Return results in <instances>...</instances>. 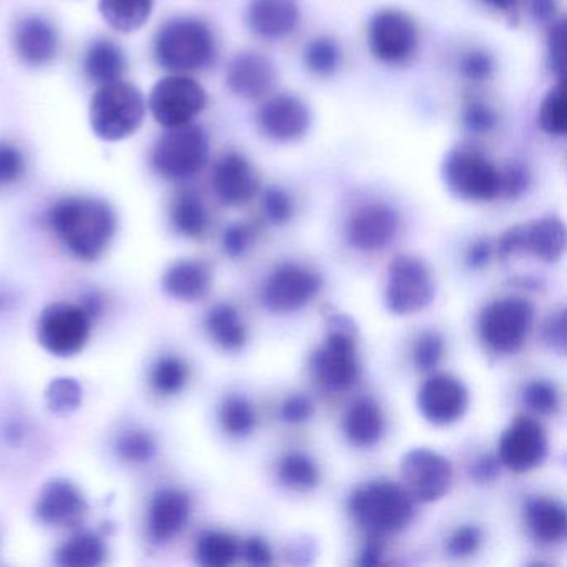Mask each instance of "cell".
I'll return each instance as SVG.
<instances>
[{"mask_svg": "<svg viewBox=\"0 0 567 567\" xmlns=\"http://www.w3.org/2000/svg\"><path fill=\"white\" fill-rule=\"evenodd\" d=\"M49 221L64 247L84 261L101 258L117 230L111 205L91 197L62 198L49 212Z\"/></svg>", "mask_w": 567, "mask_h": 567, "instance_id": "cell-1", "label": "cell"}, {"mask_svg": "<svg viewBox=\"0 0 567 567\" xmlns=\"http://www.w3.org/2000/svg\"><path fill=\"white\" fill-rule=\"evenodd\" d=\"M348 511L371 536L400 533L414 516V501L404 487L391 481H371L357 487Z\"/></svg>", "mask_w": 567, "mask_h": 567, "instance_id": "cell-2", "label": "cell"}, {"mask_svg": "<svg viewBox=\"0 0 567 567\" xmlns=\"http://www.w3.org/2000/svg\"><path fill=\"white\" fill-rule=\"evenodd\" d=\"M217 54L214 32L205 22L181 18L168 22L155 39L158 64L175 74L202 71Z\"/></svg>", "mask_w": 567, "mask_h": 567, "instance_id": "cell-3", "label": "cell"}, {"mask_svg": "<svg viewBox=\"0 0 567 567\" xmlns=\"http://www.w3.org/2000/svg\"><path fill=\"white\" fill-rule=\"evenodd\" d=\"M144 115V97L127 82L101 85L91 102L92 131L105 142L131 137L141 127Z\"/></svg>", "mask_w": 567, "mask_h": 567, "instance_id": "cell-4", "label": "cell"}, {"mask_svg": "<svg viewBox=\"0 0 567 567\" xmlns=\"http://www.w3.org/2000/svg\"><path fill=\"white\" fill-rule=\"evenodd\" d=\"M441 178L461 200L491 202L499 197V168L471 145H456L444 154Z\"/></svg>", "mask_w": 567, "mask_h": 567, "instance_id": "cell-5", "label": "cell"}, {"mask_svg": "<svg viewBox=\"0 0 567 567\" xmlns=\"http://www.w3.org/2000/svg\"><path fill=\"white\" fill-rule=\"evenodd\" d=\"M210 157V142L204 128L187 124L168 128L155 145L152 165L167 181L184 182L197 177Z\"/></svg>", "mask_w": 567, "mask_h": 567, "instance_id": "cell-6", "label": "cell"}, {"mask_svg": "<svg viewBox=\"0 0 567 567\" xmlns=\"http://www.w3.org/2000/svg\"><path fill=\"white\" fill-rule=\"evenodd\" d=\"M311 368L328 390H348L360 377L354 327L348 318H331L330 331L311 357Z\"/></svg>", "mask_w": 567, "mask_h": 567, "instance_id": "cell-7", "label": "cell"}, {"mask_svg": "<svg viewBox=\"0 0 567 567\" xmlns=\"http://www.w3.org/2000/svg\"><path fill=\"white\" fill-rule=\"evenodd\" d=\"M436 287L433 275L421 258L398 255L388 268L384 303L394 315H411L424 310L433 301Z\"/></svg>", "mask_w": 567, "mask_h": 567, "instance_id": "cell-8", "label": "cell"}, {"mask_svg": "<svg viewBox=\"0 0 567 567\" xmlns=\"http://www.w3.org/2000/svg\"><path fill=\"white\" fill-rule=\"evenodd\" d=\"M534 308L524 298L493 301L480 317V337L496 353H516L533 327Z\"/></svg>", "mask_w": 567, "mask_h": 567, "instance_id": "cell-9", "label": "cell"}, {"mask_svg": "<svg viewBox=\"0 0 567 567\" xmlns=\"http://www.w3.org/2000/svg\"><path fill=\"white\" fill-rule=\"evenodd\" d=\"M92 318L82 305H49L38 321V338L45 351L58 358H72L87 347Z\"/></svg>", "mask_w": 567, "mask_h": 567, "instance_id": "cell-10", "label": "cell"}, {"mask_svg": "<svg viewBox=\"0 0 567 567\" xmlns=\"http://www.w3.org/2000/svg\"><path fill=\"white\" fill-rule=\"evenodd\" d=\"M420 44L414 19L401 9L378 11L368 24V45L377 61L400 65L410 61Z\"/></svg>", "mask_w": 567, "mask_h": 567, "instance_id": "cell-11", "label": "cell"}, {"mask_svg": "<svg viewBox=\"0 0 567 567\" xmlns=\"http://www.w3.org/2000/svg\"><path fill=\"white\" fill-rule=\"evenodd\" d=\"M207 105L204 87L184 74L162 79L152 89L151 107L155 121L165 128L192 124Z\"/></svg>", "mask_w": 567, "mask_h": 567, "instance_id": "cell-12", "label": "cell"}, {"mask_svg": "<svg viewBox=\"0 0 567 567\" xmlns=\"http://www.w3.org/2000/svg\"><path fill=\"white\" fill-rule=\"evenodd\" d=\"M401 480L411 499L417 503H434L450 491L453 467L446 457L436 451L417 447L404 454L401 461Z\"/></svg>", "mask_w": 567, "mask_h": 567, "instance_id": "cell-13", "label": "cell"}, {"mask_svg": "<svg viewBox=\"0 0 567 567\" xmlns=\"http://www.w3.org/2000/svg\"><path fill=\"white\" fill-rule=\"evenodd\" d=\"M320 288V275L301 265L285 264L268 278L264 303L274 313H293L310 303Z\"/></svg>", "mask_w": 567, "mask_h": 567, "instance_id": "cell-14", "label": "cell"}, {"mask_svg": "<svg viewBox=\"0 0 567 567\" xmlns=\"http://www.w3.org/2000/svg\"><path fill=\"white\" fill-rule=\"evenodd\" d=\"M547 456L544 427L530 417L519 416L504 431L497 460L514 473H526L543 464Z\"/></svg>", "mask_w": 567, "mask_h": 567, "instance_id": "cell-15", "label": "cell"}, {"mask_svg": "<svg viewBox=\"0 0 567 567\" xmlns=\"http://www.w3.org/2000/svg\"><path fill=\"white\" fill-rule=\"evenodd\" d=\"M257 124L261 134L271 141L295 142L310 128V107L297 95L277 94L258 109Z\"/></svg>", "mask_w": 567, "mask_h": 567, "instance_id": "cell-16", "label": "cell"}, {"mask_svg": "<svg viewBox=\"0 0 567 567\" xmlns=\"http://www.w3.org/2000/svg\"><path fill=\"white\" fill-rule=\"evenodd\" d=\"M470 396L466 386L450 374H434L417 393V408L434 426H450L466 413Z\"/></svg>", "mask_w": 567, "mask_h": 567, "instance_id": "cell-17", "label": "cell"}, {"mask_svg": "<svg viewBox=\"0 0 567 567\" xmlns=\"http://www.w3.org/2000/svg\"><path fill=\"white\" fill-rule=\"evenodd\" d=\"M398 228L400 215L390 205H364L348 221V244L360 251H377L396 237Z\"/></svg>", "mask_w": 567, "mask_h": 567, "instance_id": "cell-18", "label": "cell"}, {"mask_svg": "<svg viewBox=\"0 0 567 567\" xmlns=\"http://www.w3.org/2000/svg\"><path fill=\"white\" fill-rule=\"evenodd\" d=\"M35 513L48 526L74 527L87 516V501L71 481L52 480L42 487Z\"/></svg>", "mask_w": 567, "mask_h": 567, "instance_id": "cell-19", "label": "cell"}, {"mask_svg": "<svg viewBox=\"0 0 567 567\" xmlns=\"http://www.w3.org/2000/svg\"><path fill=\"white\" fill-rule=\"evenodd\" d=\"M190 514L192 499L185 491L177 487L158 489L148 506V536L154 543H168L187 526Z\"/></svg>", "mask_w": 567, "mask_h": 567, "instance_id": "cell-20", "label": "cell"}, {"mask_svg": "<svg viewBox=\"0 0 567 567\" xmlns=\"http://www.w3.org/2000/svg\"><path fill=\"white\" fill-rule=\"evenodd\" d=\"M212 185L221 204L237 207L247 204L257 194V171L244 155L228 152L215 165Z\"/></svg>", "mask_w": 567, "mask_h": 567, "instance_id": "cell-21", "label": "cell"}, {"mask_svg": "<svg viewBox=\"0 0 567 567\" xmlns=\"http://www.w3.org/2000/svg\"><path fill=\"white\" fill-rule=\"evenodd\" d=\"M277 71L274 62L257 51H245L235 55L227 68V87L241 99L264 97L274 87Z\"/></svg>", "mask_w": 567, "mask_h": 567, "instance_id": "cell-22", "label": "cell"}, {"mask_svg": "<svg viewBox=\"0 0 567 567\" xmlns=\"http://www.w3.org/2000/svg\"><path fill=\"white\" fill-rule=\"evenodd\" d=\"M300 22L298 0H250L247 24L254 34L267 41H280L293 34Z\"/></svg>", "mask_w": 567, "mask_h": 567, "instance_id": "cell-23", "label": "cell"}, {"mask_svg": "<svg viewBox=\"0 0 567 567\" xmlns=\"http://www.w3.org/2000/svg\"><path fill=\"white\" fill-rule=\"evenodd\" d=\"M14 45L25 64L41 68L58 58L59 34L51 22L31 16L22 19L16 28Z\"/></svg>", "mask_w": 567, "mask_h": 567, "instance_id": "cell-24", "label": "cell"}, {"mask_svg": "<svg viewBox=\"0 0 567 567\" xmlns=\"http://www.w3.org/2000/svg\"><path fill=\"white\" fill-rule=\"evenodd\" d=\"M212 274L197 260H178L164 275V290L175 300L195 301L210 290Z\"/></svg>", "mask_w": 567, "mask_h": 567, "instance_id": "cell-25", "label": "cell"}, {"mask_svg": "<svg viewBox=\"0 0 567 567\" xmlns=\"http://www.w3.org/2000/svg\"><path fill=\"white\" fill-rule=\"evenodd\" d=\"M526 231V254H533L539 260L553 261L563 257L566 248V227L559 217L547 215L530 224H524Z\"/></svg>", "mask_w": 567, "mask_h": 567, "instance_id": "cell-26", "label": "cell"}, {"mask_svg": "<svg viewBox=\"0 0 567 567\" xmlns=\"http://www.w3.org/2000/svg\"><path fill=\"white\" fill-rule=\"evenodd\" d=\"M530 533L543 544H556L566 537V509L557 501L534 497L526 504Z\"/></svg>", "mask_w": 567, "mask_h": 567, "instance_id": "cell-27", "label": "cell"}, {"mask_svg": "<svg viewBox=\"0 0 567 567\" xmlns=\"http://www.w3.org/2000/svg\"><path fill=\"white\" fill-rule=\"evenodd\" d=\"M344 433L354 446H373L383 437V411L373 400H358L344 417Z\"/></svg>", "mask_w": 567, "mask_h": 567, "instance_id": "cell-28", "label": "cell"}, {"mask_svg": "<svg viewBox=\"0 0 567 567\" xmlns=\"http://www.w3.org/2000/svg\"><path fill=\"white\" fill-rule=\"evenodd\" d=\"M205 327L212 340L224 350L238 351L247 344V328L231 305H215L205 318Z\"/></svg>", "mask_w": 567, "mask_h": 567, "instance_id": "cell-29", "label": "cell"}, {"mask_svg": "<svg viewBox=\"0 0 567 567\" xmlns=\"http://www.w3.org/2000/svg\"><path fill=\"white\" fill-rule=\"evenodd\" d=\"M85 74L91 81L105 85L121 81L125 71V58L117 45L111 41H97L85 54Z\"/></svg>", "mask_w": 567, "mask_h": 567, "instance_id": "cell-30", "label": "cell"}, {"mask_svg": "<svg viewBox=\"0 0 567 567\" xmlns=\"http://www.w3.org/2000/svg\"><path fill=\"white\" fill-rule=\"evenodd\" d=\"M105 557L104 540L95 534L81 533L59 547L55 563L62 567H97L105 563Z\"/></svg>", "mask_w": 567, "mask_h": 567, "instance_id": "cell-31", "label": "cell"}, {"mask_svg": "<svg viewBox=\"0 0 567 567\" xmlns=\"http://www.w3.org/2000/svg\"><path fill=\"white\" fill-rule=\"evenodd\" d=\"M152 0H101L99 11L115 31L132 32L151 19Z\"/></svg>", "mask_w": 567, "mask_h": 567, "instance_id": "cell-32", "label": "cell"}, {"mask_svg": "<svg viewBox=\"0 0 567 567\" xmlns=\"http://www.w3.org/2000/svg\"><path fill=\"white\" fill-rule=\"evenodd\" d=\"M172 224L178 234L188 238H200L208 227V214L204 202L195 194L178 195L172 205Z\"/></svg>", "mask_w": 567, "mask_h": 567, "instance_id": "cell-33", "label": "cell"}, {"mask_svg": "<svg viewBox=\"0 0 567 567\" xmlns=\"http://www.w3.org/2000/svg\"><path fill=\"white\" fill-rule=\"evenodd\" d=\"M197 560L202 566L227 567L238 557V544L231 534L221 530H205L195 547Z\"/></svg>", "mask_w": 567, "mask_h": 567, "instance_id": "cell-34", "label": "cell"}, {"mask_svg": "<svg viewBox=\"0 0 567 567\" xmlns=\"http://www.w3.org/2000/svg\"><path fill=\"white\" fill-rule=\"evenodd\" d=\"M187 363L174 354L158 358L151 370V384L155 393L162 396H174L184 390L188 381Z\"/></svg>", "mask_w": 567, "mask_h": 567, "instance_id": "cell-35", "label": "cell"}, {"mask_svg": "<svg viewBox=\"0 0 567 567\" xmlns=\"http://www.w3.org/2000/svg\"><path fill=\"white\" fill-rule=\"evenodd\" d=\"M537 125L550 137H564L567 134L566 89L563 81L544 95L537 111Z\"/></svg>", "mask_w": 567, "mask_h": 567, "instance_id": "cell-36", "label": "cell"}, {"mask_svg": "<svg viewBox=\"0 0 567 567\" xmlns=\"http://www.w3.org/2000/svg\"><path fill=\"white\" fill-rule=\"evenodd\" d=\"M278 476L285 486L295 491L315 489L320 483V470L310 456L290 453L281 460Z\"/></svg>", "mask_w": 567, "mask_h": 567, "instance_id": "cell-37", "label": "cell"}, {"mask_svg": "<svg viewBox=\"0 0 567 567\" xmlns=\"http://www.w3.org/2000/svg\"><path fill=\"white\" fill-rule=\"evenodd\" d=\"M157 440L154 434L142 427H131L118 434L115 440V453L118 460L127 464H147L157 454Z\"/></svg>", "mask_w": 567, "mask_h": 567, "instance_id": "cell-38", "label": "cell"}, {"mask_svg": "<svg viewBox=\"0 0 567 567\" xmlns=\"http://www.w3.org/2000/svg\"><path fill=\"white\" fill-rule=\"evenodd\" d=\"M303 59L305 65L311 74L318 75V78H331L340 69L343 55H341L340 45L334 39L320 35L307 45Z\"/></svg>", "mask_w": 567, "mask_h": 567, "instance_id": "cell-39", "label": "cell"}, {"mask_svg": "<svg viewBox=\"0 0 567 567\" xmlns=\"http://www.w3.org/2000/svg\"><path fill=\"white\" fill-rule=\"evenodd\" d=\"M220 424L230 436H248L255 427V411L250 401L238 394L225 398L220 406Z\"/></svg>", "mask_w": 567, "mask_h": 567, "instance_id": "cell-40", "label": "cell"}, {"mask_svg": "<svg viewBox=\"0 0 567 567\" xmlns=\"http://www.w3.org/2000/svg\"><path fill=\"white\" fill-rule=\"evenodd\" d=\"M82 401H84V390L75 378H55L45 390V404L59 416L74 413L81 408Z\"/></svg>", "mask_w": 567, "mask_h": 567, "instance_id": "cell-41", "label": "cell"}, {"mask_svg": "<svg viewBox=\"0 0 567 567\" xmlns=\"http://www.w3.org/2000/svg\"><path fill=\"white\" fill-rule=\"evenodd\" d=\"M494 71H496L494 55L484 49H471L461 58V75L473 84H483V82L489 81Z\"/></svg>", "mask_w": 567, "mask_h": 567, "instance_id": "cell-42", "label": "cell"}, {"mask_svg": "<svg viewBox=\"0 0 567 567\" xmlns=\"http://www.w3.org/2000/svg\"><path fill=\"white\" fill-rule=\"evenodd\" d=\"M523 401L529 410L539 414H553L559 408V394H557L556 386L544 380H534L526 384L523 391Z\"/></svg>", "mask_w": 567, "mask_h": 567, "instance_id": "cell-43", "label": "cell"}, {"mask_svg": "<svg viewBox=\"0 0 567 567\" xmlns=\"http://www.w3.org/2000/svg\"><path fill=\"white\" fill-rule=\"evenodd\" d=\"M463 127L473 135H487L496 128L497 118L496 111L486 102L474 101L464 107L461 114Z\"/></svg>", "mask_w": 567, "mask_h": 567, "instance_id": "cell-44", "label": "cell"}, {"mask_svg": "<svg viewBox=\"0 0 567 567\" xmlns=\"http://www.w3.org/2000/svg\"><path fill=\"white\" fill-rule=\"evenodd\" d=\"M444 354V338L437 331H426L417 338L413 350L414 367L431 371L440 364Z\"/></svg>", "mask_w": 567, "mask_h": 567, "instance_id": "cell-45", "label": "cell"}, {"mask_svg": "<svg viewBox=\"0 0 567 567\" xmlns=\"http://www.w3.org/2000/svg\"><path fill=\"white\" fill-rule=\"evenodd\" d=\"M265 217L274 225H285L291 220L295 212L293 198L280 187H268L261 197Z\"/></svg>", "mask_w": 567, "mask_h": 567, "instance_id": "cell-46", "label": "cell"}, {"mask_svg": "<svg viewBox=\"0 0 567 567\" xmlns=\"http://www.w3.org/2000/svg\"><path fill=\"white\" fill-rule=\"evenodd\" d=\"M530 174L526 165L519 162L506 165L499 171V197L517 200L529 190Z\"/></svg>", "mask_w": 567, "mask_h": 567, "instance_id": "cell-47", "label": "cell"}, {"mask_svg": "<svg viewBox=\"0 0 567 567\" xmlns=\"http://www.w3.org/2000/svg\"><path fill=\"white\" fill-rule=\"evenodd\" d=\"M255 240V230L248 224H234L225 230L221 245H224L225 254L228 257H240Z\"/></svg>", "mask_w": 567, "mask_h": 567, "instance_id": "cell-48", "label": "cell"}, {"mask_svg": "<svg viewBox=\"0 0 567 567\" xmlns=\"http://www.w3.org/2000/svg\"><path fill=\"white\" fill-rule=\"evenodd\" d=\"M24 171L25 161L21 151L9 144H0V185L19 181Z\"/></svg>", "mask_w": 567, "mask_h": 567, "instance_id": "cell-49", "label": "cell"}, {"mask_svg": "<svg viewBox=\"0 0 567 567\" xmlns=\"http://www.w3.org/2000/svg\"><path fill=\"white\" fill-rule=\"evenodd\" d=\"M564 41H566V21L554 22L547 35V62H549L550 71L559 75L563 81L564 74Z\"/></svg>", "mask_w": 567, "mask_h": 567, "instance_id": "cell-50", "label": "cell"}, {"mask_svg": "<svg viewBox=\"0 0 567 567\" xmlns=\"http://www.w3.org/2000/svg\"><path fill=\"white\" fill-rule=\"evenodd\" d=\"M483 540V533L477 526H461L460 529L454 530L453 536L450 537L447 543V550L451 556L464 557L471 556L476 553Z\"/></svg>", "mask_w": 567, "mask_h": 567, "instance_id": "cell-51", "label": "cell"}, {"mask_svg": "<svg viewBox=\"0 0 567 567\" xmlns=\"http://www.w3.org/2000/svg\"><path fill=\"white\" fill-rule=\"evenodd\" d=\"M313 403L305 394H293L285 400L284 406H281V417L290 424L305 423L313 416Z\"/></svg>", "mask_w": 567, "mask_h": 567, "instance_id": "cell-52", "label": "cell"}, {"mask_svg": "<svg viewBox=\"0 0 567 567\" xmlns=\"http://www.w3.org/2000/svg\"><path fill=\"white\" fill-rule=\"evenodd\" d=\"M497 250H499L501 258H504V260H509L511 257H516V255L526 254L524 225H516V227H511L509 230L504 231Z\"/></svg>", "mask_w": 567, "mask_h": 567, "instance_id": "cell-53", "label": "cell"}, {"mask_svg": "<svg viewBox=\"0 0 567 567\" xmlns=\"http://www.w3.org/2000/svg\"><path fill=\"white\" fill-rule=\"evenodd\" d=\"M566 311L563 310L554 315L544 328V340L550 348L560 351V353L566 350Z\"/></svg>", "mask_w": 567, "mask_h": 567, "instance_id": "cell-54", "label": "cell"}, {"mask_svg": "<svg viewBox=\"0 0 567 567\" xmlns=\"http://www.w3.org/2000/svg\"><path fill=\"white\" fill-rule=\"evenodd\" d=\"M499 460L489 456V454H484V456L477 457L471 466V477L480 484L491 483L499 476Z\"/></svg>", "mask_w": 567, "mask_h": 567, "instance_id": "cell-55", "label": "cell"}, {"mask_svg": "<svg viewBox=\"0 0 567 567\" xmlns=\"http://www.w3.org/2000/svg\"><path fill=\"white\" fill-rule=\"evenodd\" d=\"M245 559L254 566H270L271 564V550L265 539L261 537L254 536L245 544Z\"/></svg>", "mask_w": 567, "mask_h": 567, "instance_id": "cell-56", "label": "cell"}, {"mask_svg": "<svg viewBox=\"0 0 567 567\" xmlns=\"http://www.w3.org/2000/svg\"><path fill=\"white\" fill-rule=\"evenodd\" d=\"M491 254H493V248H491L489 241L486 240H477L471 245L470 250H467L466 261L471 268H483L489 264Z\"/></svg>", "mask_w": 567, "mask_h": 567, "instance_id": "cell-57", "label": "cell"}, {"mask_svg": "<svg viewBox=\"0 0 567 567\" xmlns=\"http://www.w3.org/2000/svg\"><path fill=\"white\" fill-rule=\"evenodd\" d=\"M556 0H530V14L540 24L553 22L556 18Z\"/></svg>", "mask_w": 567, "mask_h": 567, "instance_id": "cell-58", "label": "cell"}, {"mask_svg": "<svg viewBox=\"0 0 567 567\" xmlns=\"http://www.w3.org/2000/svg\"><path fill=\"white\" fill-rule=\"evenodd\" d=\"M383 557V547L378 543H370L364 547L363 554H361V566H377L381 563Z\"/></svg>", "mask_w": 567, "mask_h": 567, "instance_id": "cell-59", "label": "cell"}, {"mask_svg": "<svg viewBox=\"0 0 567 567\" xmlns=\"http://www.w3.org/2000/svg\"><path fill=\"white\" fill-rule=\"evenodd\" d=\"M487 8L494 9L497 12H504V14H511L516 11L517 0H481Z\"/></svg>", "mask_w": 567, "mask_h": 567, "instance_id": "cell-60", "label": "cell"}, {"mask_svg": "<svg viewBox=\"0 0 567 567\" xmlns=\"http://www.w3.org/2000/svg\"><path fill=\"white\" fill-rule=\"evenodd\" d=\"M6 303H8V301H6L4 295H0V310H2V308H4Z\"/></svg>", "mask_w": 567, "mask_h": 567, "instance_id": "cell-61", "label": "cell"}]
</instances>
